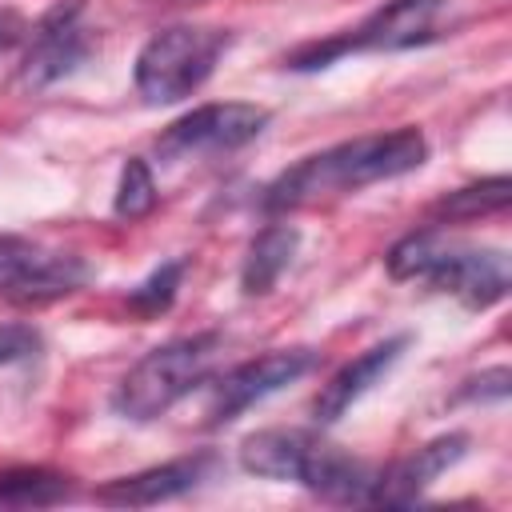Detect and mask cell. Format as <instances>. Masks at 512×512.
<instances>
[{
  "label": "cell",
  "mask_w": 512,
  "mask_h": 512,
  "mask_svg": "<svg viewBox=\"0 0 512 512\" xmlns=\"http://www.w3.org/2000/svg\"><path fill=\"white\" fill-rule=\"evenodd\" d=\"M428 160V140L420 128H392V132H372V136H356L344 144H332L324 152H312L304 160H296L288 172H280L260 204L264 212H288L324 196H340V192H356L404 172H416Z\"/></svg>",
  "instance_id": "1"
},
{
  "label": "cell",
  "mask_w": 512,
  "mask_h": 512,
  "mask_svg": "<svg viewBox=\"0 0 512 512\" xmlns=\"http://www.w3.org/2000/svg\"><path fill=\"white\" fill-rule=\"evenodd\" d=\"M240 464L264 480H292L336 504H368L376 472L308 428H264L244 436Z\"/></svg>",
  "instance_id": "2"
},
{
  "label": "cell",
  "mask_w": 512,
  "mask_h": 512,
  "mask_svg": "<svg viewBox=\"0 0 512 512\" xmlns=\"http://www.w3.org/2000/svg\"><path fill=\"white\" fill-rule=\"evenodd\" d=\"M384 264H388L392 280H420L432 292H448L464 308H476V312L500 304L512 288L508 252L452 240L440 228L408 232L404 240H396L388 248Z\"/></svg>",
  "instance_id": "3"
},
{
  "label": "cell",
  "mask_w": 512,
  "mask_h": 512,
  "mask_svg": "<svg viewBox=\"0 0 512 512\" xmlns=\"http://www.w3.org/2000/svg\"><path fill=\"white\" fill-rule=\"evenodd\" d=\"M216 352H220V332L176 336V340L144 352L116 384L112 412L124 420H136V424L164 416L176 400H184L208 376Z\"/></svg>",
  "instance_id": "4"
},
{
  "label": "cell",
  "mask_w": 512,
  "mask_h": 512,
  "mask_svg": "<svg viewBox=\"0 0 512 512\" xmlns=\"http://www.w3.org/2000/svg\"><path fill=\"white\" fill-rule=\"evenodd\" d=\"M232 36L204 24H172L144 40L136 56V92L148 104H176L192 96L228 52Z\"/></svg>",
  "instance_id": "5"
},
{
  "label": "cell",
  "mask_w": 512,
  "mask_h": 512,
  "mask_svg": "<svg viewBox=\"0 0 512 512\" xmlns=\"http://www.w3.org/2000/svg\"><path fill=\"white\" fill-rule=\"evenodd\" d=\"M440 8H444V0H388L384 8L364 16L356 28L296 48L288 56V68L292 72H316V68H328L332 60H340L348 52H400V48L428 44V40H436Z\"/></svg>",
  "instance_id": "6"
},
{
  "label": "cell",
  "mask_w": 512,
  "mask_h": 512,
  "mask_svg": "<svg viewBox=\"0 0 512 512\" xmlns=\"http://www.w3.org/2000/svg\"><path fill=\"white\" fill-rule=\"evenodd\" d=\"M268 124V108L228 100V104H204L188 116L172 120L156 136V152L164 160H196V156H220L252 144Z\"/></svg>",
  "instance_id": "7"
},
{
  "label": "cell",
  "mask_w": 512,
  "mask_h": 512,
  "mask_svg": "<svg viewBox=\"0 0 512 512\" xmlns=\"http://www.w3.org/2000/svg\"><path fill=\"white\" fill-rule=\"evenodd\" d=\"M88 264L76 252L48 248L28 236H0V296L16 304H48L76 292Z\"/></svg>",
  "instance_id": "8"
},
{
  "label": "cell",
  "mask_w": 512,
  "mask_h": 512,
  "mask_svg": "<svg viewBox=\"0 0 512 512\" xmlns=\"http://www.w3.org/2000/svg\"><path fill=\"white\" fill-rule=\"evenodd\" d=\"M92 56V40L84 28V4L80 0H60L44 20L32 28L24 64H20V84L40 92L60 80H68L84 60Z\"/></svg>",
  "instance_id": "9"
},
{
  "label": "cell",
  "mask_w": 512,
  "mask_h": 512,
  "mask_svg": "<svg viewBox=\"0 0 512 512\" xmlns=\"http://www.w3.org/2000/svg\"><path fill=\"white\" fill-rule=\"evenodd\" d=\"M316 360L320 356L312 348H276V352H264L256 360L236 364L232 372H224L216 380V392H212V404H208V424L220 428V424L236 420L256 400H264V396L280 392L284 384L308 376L316 368Z\"/></svg>",
  "instance_id": "10"
},
{
  "label": "cell",
  "mask_w": 512,
  "mask_h": 512,
  "mask_svg": "<svg viewBox=\"0 0 512 512\" xmlns=\"http://www.w3.org/2000/svg\"><path fill=\"white\" fill-rule=\"evenodd\" d=\"M212 468H216V452H192V456L120 476V480H108L104 488H96V500L112 504V508H152V504L192 492L200 480H208Z\"/></svg>",
  "instance_id": "11"
},
{
  "label": "cell",
  "mask_w": 512,
  "mask_h": 512,
  "mask_svg": "<svg viewBox=\"0 0 512 512\" xmlns=\"http://www.w3.org/2000/svg\"><path fill=\"white\" fill-rule=\"evenodd\" d=\"M464 452H468V436H464V432H448V436H436V440L420 444L416 452H408L404 460H396L388 472L376 476L368 504H392V508L416 504L420 492H424L440 472H448Z\"/></svg>",
  "instance_id": "12"
},
{
  "label": "cell",
  "mask_w": 512,
  "mask_h": 512,
  "mask_svg": "<svg viewBox=\"0 0 512 512\" xmlns=\"http://www.w3.org/2000/svg\"><path fill=\"white\" fill-rule=\"evenodd\" d=\"M408 340L412 336H388V340H380V344H372L368 352H360L356 360H348L320 392H316V400H312V416H316V424H336L400 356H404V348H408Z\"/></svg>",
  "instance_id": "13"
},
{
  "label": "cell",
  "mask_w": 512,
  "mask_h": 512,
  "mask_svg": "<svg viewBox=\"0 0 512 512\" xmlns=\"http://www.w3.org/2000/svg\"><path fill=\"white\" fill-rule=\"evenodd\" d=\"M296 248H300V232L292 224H268L264 232H256V240L244 252V264H240V292L244 296L272 292V284L292 264Z\"/></svg>",
  "instance_id": "14"
},
{
  "label": "cell",
  "mask_w": 512,
  "mask_h": 512,
  "mask_svg": "<svg viewBox=\"0 0 512 512\" xmlns=\"http://www.w3.org/2000/svg\"><path fill=\"white\" fill-rule=\"evenodd\" d=\"M72 500V480L52 468H8L0 472V504L4 508H52Z\"/></svg>",
  "instance_id": "15"
},
{
  "label": "cell",
  "mask_w": 512,
  "mask_h": 512,
  "mask_svg": "<svg viewBox=\"0 0 512 512\" xmlns=\"http://www.w3.org/2000/svg\"><path fill=\"white\" fill-rule=\"evenodd\" d=\"M508 200H512V180L508 176H492V180H480V184L448 192L444 200L432 204L428 216H432V224H464V220H480V216L504 212Z\"/></svg>",
  "instance_id": "16"
},
{
  "label": "cell",
  "mask_w": 512,
  "mask_h": 512,
  "mask_svg": "<svg viewBox=\"0 0 512 512\" xmlns=\"http://www.w3.org/2000/svg\"><path fill=\"white\" fill-rule=\"evenodd\" d=\"M156 208V180H152V168L144 164V156H128L124 168H120V184H116V200H112V212L120 220H140Z\"/></svg>",
  "instance_id": "17"
},
{
  "label": "cell",
  "mask_w": 512,
  "mask_h": 512,
  "mask_svg": "<svg viewBox=\"0 0 512 512\" xmlns=\"http://www.w3.org/2000/svg\"><path fill=\"white\" fill-rule=\"evenodd\" d=\"M180 280H184V260H168V264H160L152 276H144V280L128 292V308L140 312V316H160V312H168L172 300H176Z\"/></svg>",
  "instance_id": "18"
},
{
  "label": "cell",
  "mask_w": 512,
  "mask_h": 512,
  "mask_svg": "<svg viewBox=\"0 0 512 512\" xmlns=\"http://www.w3.org/2000/svg\"><path fill=\"white\" fill-rule=\"evenodd\" d=\"M44 348V336L32 324H0V368L20 364Z\"/></svg>",
  "instance_id": "19"
},
{
  "label": "cell",
  "mask_w": 512,
  "mask_h": 512,
  "mask_svg": "<svg viewBox=\"0 0 512 512\" xmlns=\"http://www.w3.org/2000/svg\"><path fill=\"white\" fill-rule=\"evenodd\" d=\"M508 368H488L480 376H472L464 388H460V400H504L508 396Z\"/></svg>",
  "instance_id": "20"
},
{
  "label": "cell",
  "mask_w": 512,
  "mask_h": 512,
  "mask_svg": "<svg viewBox=\"0 0 512 512\" xmlns=\"http://www.w3.org/2000/svg\"><path fill=\"white\" fill-rule=\"evenodd\" d=\"M24 32H28L24 16H20V12H12V8H0V52H4V48H12V44H20V40H24Z\"/></svg>",
  "instance_id": "21"
}]
</instances>
